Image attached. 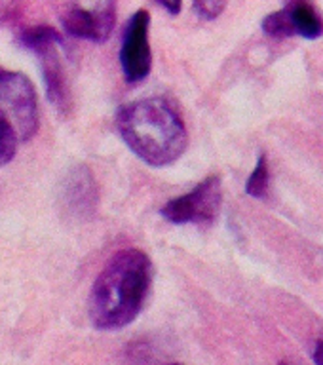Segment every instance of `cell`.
Segmentation results:
<instances>
[{
	"mask_svg": "<svg viewBox=\"0 0 323 365\" xmlns=\"http://www.w3.org/2000/svg\"><path fill=\"white\" fill-rule=\"evenodd\" d=\"M153 262L141 250H122L103 267L90 293V319L97 329H120L139 316L153 285Z\"/></svg>",
	"mask_w": 323,
	"mask_h": 365,
	"instance_id": "cell-1",
	"label": "cell"
},
{
	"mask_svg": "<svg viewBox=\"0 0 323 365\" xmlns=\"http://www.w3.org/2000/svg\"><path fill=\"white\" fill-rule=\"evenodd\" d=\"M116 124L128 147L153 168L173 164L187 148L181 114L162 97L128 103L118 110Z\"/></svg>",
	"mask_w": 323,
	"mask_h": 365,
	"instance_id": "cell-2",
	"label": "cell"
},
{
	"mask_svg": "<svg viewBox=\"0 0 323 365\" xmlns=\"http://www.w3.org/2000/svg\"><path fill=\"white\" fill-rule=\"evenodd\" d=\"M17 40L23 48L31 50L40 59L46 93L51 105L61 113L67 110L71 107V90H68L67 76H65V68L59 56V46L63 44L59 33L48 25H36V27L23 29Z\"/></svg>",
	"mask_w": 323,
	"mask_h": 365,
	"instance_id": "cell-3",
	"label": "cell"
},
{
	"mask_svg": "<svg viewBox=\"0 0 323 365\" xmlns=\"http://www.w3.org/2000/svg\"><path fill=\"white\" fill-rule=\"evenodd\" d=\"M0 113L16 131L17 139L27 141L39 130V103L31 80L21 73L0 71Z\"/></svg>",
	"mask_w": 323,
	"mask_h": 365,
	"instance_id": "cell-4",
	"label": "cell"
},
{
	"mask_svg": "<svg viewBox=\"0 0 323 365\" xmlns=\"http://www.w3.org/2000/svg\"><path fill=\"white\" fill-rule=\"evenodd\" d=\"M221 179L211 175L196 185L190 192L170 200L162 207V217L175 225H210L215 221L217 213L221 210Z\"/></svg>",
	"mask_w": 323,
	"mask_h": 365,
	"instance_id": "cell-5",
	"label": "cell"
},
{
	"mask_svg": "<svg viewBox=\"0 0 323 365\" xmlns=\"http://www.w3.org/2000/svg\"><path fill=\"white\" fill-rule=\"evenodd\" d=\"M148 27L150 16L147 10H137L130 17L122 36L120 48V65L124 78L131 84L143 82L153 68V51L148 44Z\"/></svg>",
	"mask_w": 323,
	"mask_h": 365,
	"instance_id": "cell-6",
	"label": "cell"
},
{
	"mask_svg": "<svg viewBox=\"0 0 323 365\" xmlns=\"http://www.w3.org/2000/svg\"><path fill=\"white\" fill-rule=\"evenodd\" d=\"M262 31L268 36L287 38V36H302V38H319L323 34V16L318 6L310 2H287L278 11H272L265 17Z\"/></svg>",
	"mask_w": 323,
	"mask_h": 365,
	"instance_id": "cell-7",
	"label": "cell"
},
{
	"mask_svg": "<svg viewBox=\"0 0 323 365\" xmlns=\"http://www.w3.org/2000/svg\"><path fill=\"white\" fill-rule=\"evenodd\" d=\"M116 23V4L97 2L93 6L71 4L61 14V25L71 36L105 42Z\"/></svg>",
	"mask_w": 323,
	"mask_h": 365,
	"instance_id": "cell-8",
	"label": "cell"
},
{
	"mask_svg": "<svg viewBox=\"0 0 323 365\" xmlns=\"http://www.w3.org/2000/svg\"><path fill=\"white\" fill-rule=\"evenodd\" d=\"M93 177L84 165L76 168L73 171V175L68 179L67 194H65V202L71 207L73 213L76 215H84V213H91L93 202H96V192H93Z\"/></svg>",
	"mask_w": 323,
	"mask_h": 365,
	"instance_id": "cell-9",
	"label": "cell"
},
{
	"mask_svg": "<svg viewBox=\"0 0 323 365\" xmlns=\"http://www.w3.org/2000/svg\"><path fill=\"white\" fill-rule=\"evenodd\" d=\"M268 185H270V171H268V160L265 154L259 156L257 165L253 173L247 179L245 185V192L253 196V198H265L268 192Z\"/></svg>",
	"mask_w": 323,
	"mask_h": 365,
	"instance_id": "cell-10",
	"label": "cell"
},
{
	"mask_svg": "<svg viewBox=\"0 0 323 365\" xmlns=\"http://www.w3.org/2000/svg\"><path fill=\"white\" fill-rule=\"evenodd\" d=\"M17 137L10 122L6 116L0 113V165L8 164L14 156H16Z\"/></svg>",
	"mask_w": 323,
	"mask_h": 365,
	"instance_id": "cell-11",
	"label": "cell"
},
{
	"mask_svg": "<svg viewBox=\"0 0 323 365\" xmlns=\"http://www.w3.org/2000/svg\"><path fill=\"white\" fill-rule=\"evenodd\" d=\"M198 17L202 19H215V17L221 16V11L227 8L225 2H213V0H207V2H194L193 6Z\"/></svg>",
	"mask_w": 323,
	"mask_h": 365,
	"instance_id": "cell-12",
	"label": "cell"
},
{
	"mask_svg": "<svg viewBox=\"0 0 323 365\" xmlns=\"http://www.w3.org/2000/svg\"><path fill=\"white\" fill-rule=\"evenodd\" d=\"M312 358L316 361V365H323V341L316 342V346H314Z\"/></svg>",
	"mask_w": 323,
	"mask_h": 365,
	"instance_id": "cell-13",
	"label": "cell"
},
{
	"mask_svg": "<svg viewBox=\"0 0 323 365\" xmlns=\"http://www.w3.org/2000/svg\"><path fill=\"white\" fill-rule=\"evenodd\" d=\"M160 6L170 11L171 16H177V14L181 11V4H179V2H177V4H168V2H162V4H160Z\"/></svg>",
	"mask_w": 323,
	"mask_h": 365,
	"instance_id": "cell-14",
	"label": "cell"
},
{
	"mask_svg": "<svg viewBox=\"0 0 323 365\" xmlns=\"http://www.w3.org/2000/svg\"><path fill=\"white\" fill-rule=\"evenodd\" d=\"M170 365H181V364H170Z\"/></svg>",
	"mask_w": 323,
	"mask_h": 365,
	"instance_id": "cell-15",
	"label": "cell"
},
{
	"mask_svg": "<svg viewBox=\"0 0 323 365\" xmlns=\"http://www.w3.org/2000/svg\"><path fill=\"white\" fill-rule=\"evenodd\" d=\"M280 365H287V364H280Z\"/></svg>",
	"mask_w": 323,
	"mask_h": 365,
	"instance_id": "cell-16",
	"label": "cell"
},
{
	"mask_svg": "<svg viewBox=\"0 0 323 365\" xmlns=\"http://www.w3.org/2000/svg\"><path fill=\"white\" fill-rule=\"evenodd\" d=\"M0 71H2V68H0Z\"/></svg>",
	"mask_w": 323,
	"mask_h": 365,
	"instance_id": "cell-17",
	"label": "cell"
}]
</instances>
